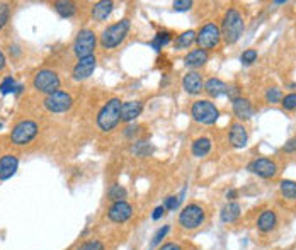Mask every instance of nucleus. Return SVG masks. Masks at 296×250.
I'll list each match as a JSON object with an SVG mask.
<instances>
[{
    "instance_id": "obj_1",
    "label": "nucleus",
    "mask_w": 296,
    "mask_h": 250,
    "mask_svg": "<svg viewBox=\"0 0 296 250\" xmlns=\"http://www.w3.org/2000/svg\"><path fill=\"white\" fill-rule=\"evenodd\" d=\"M220 31L221 39L225 41V44H235L245 31V20L242 12L235 9V7H230L223 15V22H221Z\"/></svg>"
},
{
    "instance_id": "obj_2",
    "label": "nucleus",
    "mask_w": 296,
    "mask_h": 250,
    "mask_svg": "<svg viewBox=\"0 0 296 250\" xmlns=\"http://www.w3.org/2000/svg\"><path fill=\"white\" fill-rule=\"evenodd\" d=\"M131 31V20L128 17L118 20V22L111 24L102 31L101 34V46L104 49H116L119 44L125 43Z\"/></svg>"
},
{
    "instance_id": "obj_3",
    "label": "nucleus",
    "mask_w": 296,
    "mask_h": 250,
    "mask_svg": "<svg viewBox=\"0 0 296 250\" xmlns=\"http://www.w3.org/2000/svg\"><path fill=\"white\" fill-rule=\"evenodd\" d=\"M121 99L113 97L101 107V111L97 112V126L102 133H109L118 126L121 121Z\"/></svg>"
},
{
    "instance_id": "obj_4",
    "label": "nucleus",
    "mask_w": 296,
    "mask_h": 250,
    "mask_svg": "<svg viewBox=\"0 0 296 250\" xmlns=\"http://www.w3.org/2000/svg\"><path fill=\"white\" fill-rule=\"evenodd\" d=\"M177 222L182 230H187V232L197 230V228H201L204 225V222H206V211H204V208L201 206V204L191 203L182 208V211L179 213Z\"/></svg>"
},
{
    "instance_id": "obj_5",
    "label": "nucleus",
    "mask_w": 296,
    "mask_h": 250,
    "mask_svg": "<svg viewBox=\"0 0 296 250\" xmlns=\"http://www.w3.org/2000/svg\"><path fill=\"white\" fill-rule=\"evenodd\" d=\"M191 118L199 124L211 126L220 119V109L209 99H199L191 106Z\"/></svg>"
},
{
    "instance_id": "obj_6",
    "label": "nucleus",
    "mask_w": 296,
    "mask_h": 250,
    "mask_svg": "<svg viewBox=\"0 0 296 250\" xmlns=\"http://www.w3.org/2000/svg\"><path fill=\"white\" fill-rule=\"evenodd\" d=\"M220 43H221V31L215 22L204 24L196 32V44L199 46V49L211 51V49H216L220 46Z\"/></svg>"
},
{
    "instance_id": "obj_7",
    "label": "nucleus",
    "mask_w": 296,
    "mask_h": 250,
    "mask_svg": "<svg viewBox=\"0 0 296 250\" xmlns=\"http://www.w3.org/2000/svg\"><path fill=\"white\" fill-rule=\"evenodd\" d=\"M61 80L58 77V73L55 70H49V68H43L39 72H36L34 78H32V87L34 90H38L41 94H53L56 90H60Z\"/></svg>"
},
{
    "instance_id": "obj_8",
    "label": "nucleus",
    "mask_w": 296,
    "mask_h": 250,
    "mask_svg": "<svg viewBox=\"0 0 296 250\" xmlns=\"http://www.w3.org/2000/svg\"><path fill=\"white\" fill-rule=\"evenodd\" d=\"M73 53H75V56L79 58H87V56H92L94 51H96L97 48V36L96 32L92 31V29H82L79 31V34L75 36V39H73Z\"/></svg>"
},
{
    "instance_id": "obj_9",
    "label": "nucleus",
    "mask_w": 296,
    "mask_h": 250,
    "mask_svg": "<svg viewBox=\"0 0 296 250\" xmlns=\"http://www.w3.org/2000/svg\"><path fill=\"white\" fill-rule=\"evenodd\" d=\"M38 131H39L38 123H34V121H31V119H24L12 128L10 141L14 145H17V147H22V145L31 143V141L36 138Z\"/></svg>"
},
{
    "instance_id": "obj_10",
    "label": "nucleus",
    "mask_w": 296,
    "mask_h": 250,
    "mask_svg": "<svg viewBox=\"0 0 296 250\" xmlns=\"http://www.w3.org/2000/svg\"><path fill=\"white\" fill-rule=\"evenodd\" d=\"M43 104L49 112H53V114H60V112H67L72 109L73 99H72V95L68 92H65V90H56V92L46 95Z\"/></svg>"
},
{
    "instance_id": "obj_11",
    "label": "nucleus",
    "mask_w": 296,
    "mask_h": 250,
    "mask_svg": "<svg viewBox=\"0 0 296 250\" xmlns=\"http://www.w3.org/2000/svg\"><path fill=\"white\" fill-rule=\"evenodd\" d=\"M247 170L256 174V176L261 179H274L279 172V167L276 162L271 160V158L261 157V158H254V160L247 165Z\"/></svg>"
},
{
    "instance_id": "obj_12",
    "label": "nucleus",
    "mask_w": 296,
    "mask_h": 250,
    "mask_svg": "<svg viewBox=\"0 0 296 250\" xmlns=\"http://www.w3.org/2000/svg\"><path fill=\"white\" fill-rule=\"evenodd\" d=\"M96 66H97L96 55L87 56V58H80V60L75 63V66H73V70H72V78H73V80H77V82L85 80V78H89L90 75L94 73Z\"/></svg>"
},
{
    "instance_id": "obj_13",
    "label": "nucleus",
    "mask_w": 296,
    "mask_h": 250,
    "mask_svg": "<svg viewBox=\"0 0 296 250\" xmlns=\"http://www.w3.org/2000/svg\"><path fill=\"white\" fill-rule=\"evenodd\" d=\"M133 216V206L128 201L113 203L108 210V218L113 223H126Z\"/></svg>"
},
{
    "instance_id": "obj_14",
    "label": "nucleus",
    "mask_w": 296,
    "mask_h": 250,
    "mask_svg": "<svg viewBox=\"0 0 296 250\" xmlns=\"http://www.w3.org/2000/svg\"><path fill=\"white\" fill-rule=\"evenodd\" d=\"M228 141L233 148H245L247 147V141H249V131H247L244 123L235 121V123L230 124Z\"/></svg>"
},
{
    "instance_id": "obj_15",
    "label": "nucleus",
    "mask_w": 296,
    "mask_h": 250,
    "mask_svg": "<svg viewBox=\"0 0 296 250\" xmlns=\"http://www.w3.org/2000/svg\"><path fill=\"white\" fill-rule=\"evenodd\" d=\"M182 89L189 95H199L204 90L203 75L197 72V70H189L182 78Z\"/></svg>"
},
{
    "instance_id": "obj_16",
    "label": "nucleus",
    "mask_w": 296,
    "mask_h": 250,
    "mask_svg": "<svg viewBox=\"0 0 296 250\" xmlns=\"http://www.w3.org/2000/svg\"><path fill=\"white\" fill-rule=\"evenodd\" d=\"M279 220L278 213L274 210H264L257 218V230L261 233H271L276 230Z\"/></svg>"
},
{
    "instance_id": "obj_17",
    "label": "nucleus",
    "mask_w": 296,
    "mask_h": 250,
    "mask_svg": "<svg viewBox=\"0 0 296 250\" xmlns=\"http://www.w3.org/2000/svg\"><path fill=\"white\" fill-rule=\"evenodd\" d=\"M232 107H233V114L237 116L238 119L242 121H249L250 118L254 116V107H252V102L249 101L247 97H237L232 101Z\"/></svg>"
},
{
    "instance_id": "obj_18",
    "label": "nucleus",
    "mask_w": 296,
    "mask_h": 250,
    "mask_svg": "<svg viewBox=\"0 0 296 250\" xmlns=\"http://www.w3.org/2000/svg\"><path fill=\"white\" fill-rule=\"evenodd\" d=\"M17 167H19V160L15 155L12 153H7L0 158V181H7L17 172Z\"/></svg>"
},
{
    "instance_id": "obj_19",
    "label": "nucleus",
    "mask_w": 296,
    "mask_h": 250,
    "mask_svg": "<svg viewBox=\"0 0 296 250\" xmlns=\"http://www.w3.org/2000/svg\"><path fill=\"white\" fill-rule=\"evenodd\" d=\"M143 112V102L142 101H126L121 106V121L125 123H133Z\"/></svg>"
},
{
    "instance_id": "obj_20",
    "label": "nucleus",
    "mask_w": 296,
    "mask_h": 250,
    "mask_svg": "<svg viewBox=\"0 0 296 250\" xmlns=\"http://www.w3.org/2000/svg\"><path fill=\"white\" fill-rule=\"evenodd\" d=\"M113 10H114L113 0H101V2H96L92 5V19L96 20V22H104V20H108Z\"/></svg>"
},
{
    "instance_id": "obj_21",
    "label": "nucleus",
    "mask_w": 296,
    "mask_h": 250,
    "mask_svg": "<svg viewBox=\"0 0 296 250\" xmlns=\"http://www.w3.org/2000/svg\"><path fill=\"white\" fill-rule=\"evenodd\" d=\"M204 92H206L209 97L218 99V97H223L228 92V85L225 83L221 78H209V80L204 82Z\"/></svg>"
},
{
    "instance_id": "obj_22",
    "label": "nucleus",
    "mask_w": 296,
    "mask_h": 250,
    "mask_svg": "<svg viewBox=\"0 0 296 250\" xmlns=\"http://www.w3.org/2000/svg\"><path fill=\"white\" fill-rule=\"evenodd\" d=\"M209 60V53L204 51V49H192L189 51L186 56H184V65L187 68H199V66L206 65Z\"/></svg>"
},
{
    "instance_id": "obj_23",
    "label": "nucleus",
    "mask_w": 296,
    "mask_h": 250,
    "mask_svg": "<svg viewBox=\"0 0 296 250\" xmlns=\"http://www.w3.org/2000/svg\"><path fill=\"white\" fill-rule=\"evenodd\" d=\"M242 215V206L237 201H228L221 208L220 211V218L223 223H235Z\"/></svg>"
},
{
    "instance_id": "obj_24",
    "label": "nucleus",
    "mask_w": 296,
    "mask_h": 250,
    "mask_svg": "<svg viewBox=\"0 0 296 250\" xmlns=\"http://www.w3.org/2000/svg\"><path fill=\"white\" fill-rule=\"evenodd\" d=\"M211 147H213V143H211V140H209L208 136H199V138H196L194 141H192L191 153L196 158H203V157H206L209 152H211Z\"/></svg>"
},
{
    "instance_id": "obj_25",
    "label": "nucleus",
    "mask_w": 296,
    "mask_h": 250,
    "mask_svg": "<svg viewBox=\"0 0 296 250\" xmlns=\"http://www.w3.org/2000/svg\"><path fill=\"white\" fill-rule=\"evenodd\" d=\"M53 7H55L56 14L63 19H70L77 14V3L68 2V0H60V2H55L53 3Z\"/></svg>"
},
{
    "instance_id": "obj_26",
    "label": "nucleus",
    "mask_w": 296,
    "mask_h": 250,
    "mask_svg": "<svg viewBox=\"0 0 296 250\" xmlns=\"http://www.w3.org/2000/svg\"><path fill=\"white\" fill-rule=\"evenodd\" d=\"M194 43H196V31L189 29V31H184L182 34L175 37L174 49H189Z\"/></svg>"
},
{
    "instance_id": "obj_27",
    "label": "nucleus",
    "mask_w": 296,
    "mask_h": 250,
    "mask_svg": "<svg viewBox=\"0 0 296 250\" xmlns=\"http://www.w3.org/2000/svg\"><path fill=\"white\" fill-rule=\"evenodd\" d=\"M279 193L288 201H295L296 199V182L291 181V179H283L279 182Z\"/></svg>"
},
{
    "instance_id": "obj_28",
    "label": "nucleus",
    "mask_w": 296,
    "mask_h": 250,
    "mask_svg": "<svg viewBox=\"0 0 296 250\" xmlns=\"http://www.w3.org/2000/svg\"><path fill=\"white\" fill-rule=\"evenodd\" d=\"M172 41V34L168 31H160L155 34L153 39L150 41V46L155 49V51H162V48H165L168 43Z\"/></svg>"
},
{
    "instance_id": "obj_29",
    "label": "nucleus",
    "mask_w": 296,
    "mask_h": 250,
    "mask_svg": "<svg viewBox=\"0 0 296 250\" xmlns=\"http://www.w3.org/2000/svg\"><path fill=\"white\" fill-rule=\"evenodd\" d=\"M108 196L113 203H118V201H126V196H128V193H126V189L121 184H113L109 187Z\"/></svg>"
},
{
    "instance_id": "obj_30",
    "label": "nucleus",
    "mask_w": 296,
    "mask_h": 250,
    "mask_svg": "<svg viewBox=\"0 0 296 250\" xmlns=\"http://www.w3.org/2000/svg\"><path fill=\"white\" fill-rule=\"evenodd\" d=\"M131 152L135 153L137 157H147V155H150L151 153V147H150V143L145 140H140L137 141V143L131 147Z\"/></svg>"
},
{
    "instance_id": "obj_31",
    "label": "nucleus",
    "mask_w": 296,
    "mask_h": 250,
    "mask_svg": "<svg viewBox=\"0 0 296 250\" xmlns=\"http://www.w3.org/2000/svg\"><path fill=\"white\" fill-rule=\"evenodd\" d=\"M283 101V90L279 87H271L266 90V102L269 104H281Z\"/></svg>"
},
{
    "instance_id": "obj_32",
    "label": "nucleus",
    "mask_w": 296,
    "mask_h": 250,
    "mask_svg": "<svg viewBox=\"0 0 296 250\" xmlns=\"http://www.w3.org/2000/svg\"><path fill=\"white\" fill-rule=\"evenodd\" d=\"M257 49H254V48H249V49H245L244 53L240 55V61H242V65L244 66H250V65H254L257 61Z\"/></svg>"
},
{
    "instance_id": "obj_33",
    "label": "nucleus",
    "mask_w": 296,
    "mask_h": 250,
    "mask_svg": "<svg viewBox=\"0 0 296 250\" xmlns=\"http://www.w3.org/2000/svg\"><path fill=\"white\" fill-rule=\"evenodd\" d=\"M15 89H17V85H15V80L12 77H7V78H3L2 83H0V92H2L3 95H7V94H14L15 92Z\"/></svg>"
},
{
    "instance_id": "obj_34",
    "label": "nucleus",
    "mask_w": 296,
    "mask_h": 250,
    "mask_svg": "<svg viewBox=\"0 0 296 250\" xmlns=\"http://www.w3.org/2000/svg\"><path fill=\"white\" fill-rule=\"evenodd\" d=\"M77 250H106V247L101 240L92 239V240H87V242H84L82 245H79Z\"/></svg>"
},
{
    "instance_id": "obj_35",
    "label": "nucleus",
    "mask_w": 296,
    "mask_h": 250,
    "mask_svg": "<svg viewBox=\"0 0 296 250\" xmlns=\"http://www.w3.org/2000/svg\"><path fill=\"white\" fill-rule=\"evenodd\" d=\"M168 232H170V225H163L162 228H158V230L155 232L153 239H151V247H155V245H158L160 242H162V240L167 237V233H168Z\"/></svg>"
},
{
    "instance_id": "obj_36",
    "label": "nucleus",
    "mask_w": 296,
    "mask_h": 250,
    "mask_svg": "<svg viewBox=\"0 0 296 250\" xmlns=\"http://www.w3.org/2000/svg\"><path fill=\"white\" fill-rule=\"evenodd\" d=\"M281 106L285 111H295L296 109V92H291L283 97Z\"/></svg>"
},
{
    "instance_id": "obj_37",
    "label": "nucleus",
    "mask_w": 296,
    "mask_h": 250,
    "mask_svg": "<svg viewBox=\"0 0 296 250\" xmlns=\"http://www.w3.org/2000/svg\"><path fill=\"white\" fill-rule=\"evenodd\" d=\"M179 204H180L179 196H168L165 199V203H163V206H165L167 211H175L179 208Z\"/></svg>"
},
{
    "instance_id": "obj_38",
    "label": "nucleus",
    "mask_w": 296,
    "mask_h": 250,
    "mask_svg": "<svg viewBox=\"0 0 296 250\" xmlns=\"http://www.w3.org/2000/svg\"><path fill=\"white\" fill-rule=\"evenodd\" d=\"M9 15H10L9 5H7V3H0V29H3V26L7 24Z\"/></svg>"
},
{
    "instance_id": "obj_39",
    "label": "nucleus",
    "mask_w": 296,
    "mask_h": 250,
    "mask_svg": "<svg viewBox=\"0 0 296 250\" xmlns=\"http://www.w3.org/2000/svg\"><path fill=\"white\" fill-rule=\"evenodd\" d=\"M172 7H174V10H177V12H186L192 7V2L191 0H175V2L172 3Z\"/></svg>"
},
{
    "instance_id": "obj_40",
    "label": "nucleus",
    "mask_w": 296,
    "mask_h": 250,
    "mask_svg": "<svg viewBox=\"0 0 296 250\" xmlns=\"http://www.w3.org/2000/svg\"><path fill=\"white\" fill-rule=\"evenodd\" d=\"M283 152L285 153H295L296 152V136L290 138L285 145H283Z\"/></svg>"
},
{
    "instance_id": "obj_41",
    "label": "nucleus",
    "mask_w": 296,
    "mask_h": 250,
    "mask_svg": "<svg viewBox=\"0 0 296 250\" xmlns=\"http://www.w3.org/2000/svg\"><path fill=\"white\" fill-rule=\"evenodd\" d=\"M165 211L167 210H165V206H163V204H162V206H157L153 210V213H151V220H155V222H157V220H160L163 215H165Z\"/></svg>"
},
{
    "instance_id": "obj_42",
    "label": "nucleus",
    "mask_w": 296,
    "mask_h": 250,
    "mask_svg": "<svg viewBox=\"0 0 296 250\" xmlns=\"http://www.w3.org/2000/svg\"><path fill=\"white\" fill-rule=\"evenodd\" d=\"M158 250H182V247H180L177 242H167V244H163Z\"/></svg>"
},
{
    "instance_id": "obj_43",
    "label": "nucleus",
    "mask_w": 296,
    "mask_h": 250,
    "mask_svg": "<svg viewBox=\"0 0 296 250\" xmlns=\"http://www.w3.org/2000/svg\"><path fill=\"white\" fill-rule=\"evenodd\" d=\"M138 130H140V128L137 126V124H130V126L125 130V136H126V138H133V136L138 133Z\"/></svg>"
},
{
    "instance_id": "obj_44",
    "label": "nucleus",
    "mask_w": 296,
    "mask_h": 250,
    "mask_svg": "<svg viewBox=\"0 0 296 250\" xmlns=\"http://www.w3.org/2000/svg\"><path fill=\"white\" fill-rule=\"evenodd\" d=\"M237 198H238V191L237 189H230L228 193H227V199H228V201H235Z\"/></svg>"
},
{
    "instance_id": "obj_45",
    "label": "nucleus",
    "mask_w": 296,
    "mask_h": 250,
    "mask_svg": "<svg viewBox=\"0 0 296 250\" xmlns=\"http://www.w3.org/2000/svg\"><path fill=\"white\" fill-rule=\"evenodd\" d=\"M3 68H5V55L0 51V72H2Z\"/></svg>"
},
{
    "instance_id": "obj_46",
    "label": "nucleus",
    "mask_w": 296,
    "mask_h": 250,
    "mask_svg": "<svg viewBox=\"0 0 296 250\" xmlns=\"http://www.w3.org/2000/svg\"><path fill=\"white\" fill-rule=\"evenodd\" d=\"M0 128H2V123H0Z\"/></svg>"
},
{
    "instance_id": "obj_47",
    "label": "nucleus",
    "mask_w": 296,
    "mask_h": 250,
    "mask_svg": "<svg viewBox=\"0 0 296 250\" xmlns=\"http://www.w3.org/2000/svg\"><path fill=\"white\" fill-rule=\"evenodd\" d=\"M148 250H150V249H148Z\"/></svg>"
}]
</instances>
